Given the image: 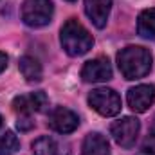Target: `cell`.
Here are the masks:
<instances>
[{"label": "cell", "mask_w": 155, "mask_h": 155, "mask_svg": "<svg viewBox=\"0 0 155 155\" xmlns=\"http://www.w3.org/2000/svg\"><path fill=\"white\" fill-rule=\"evenodd\" d=\"M152 52L139 45H128L117 52V67L124 79H141L152 71Z\"/></svg>", "instance_id": "6da1fadb"}, {"label": "cell", "mask_w": 155, "mask_h": 155, "mask_svg": "<svg viewBox=\"0 0 155 155\" xmlns=\"http://www.w3.org/2000/svg\"><path fill=\"white\" fill-rule=\"evenodd\" d=\"M60 41H61L63 51L69 56H83L94 45L92 35L78 22L76 18H69L63 24L61 33H60Z\"/></svg>", "instance_id": "7a4b0ae2"}, {"label": "cell", "mask_w": 155, "mask_h": 155, "mask_svg": "<svg viewBox=\"0 0 155 155\" xmlns=\"http://www.w3.org/2000/svg\"><path fill=\"white\" fill-rule=\"evenodd\" d=\"M52 0H25L22 5V20L29 27H43L52 20Z\"/></svg>", "instance_id": "3957f363"}, {"label": "cell", "mask_w": 155, "mask_h": 155, "mask_svg": "<svg viewBox=\"0 0 155 155\" xmlns=\"http://www.w3.org/2000/svg\"><path fill=\"white\" fill-rule=\"evenodd\" d=\"M88 105L103 117H114L121 112V97L112 88H94L88 94Z\"/></svg>", "instance_id": "277c9868"}, {"label": "cell", "mask_w": 155, "mask_h": 155, "mask_svg": "<svg viewBox=\"0 0 155 155\" xmlns=\"http://www.w3.org/2000/svg\"><path fill=\"white\" fill-rule=\"evenodd\" d=\"M139 130H141L139 119L128 116V117H123V119L116 121V123H112L110 135L114 137V141H116L121 148L130 150V148L135 146V141L139 137Z\"/></svg>", "instance_id": "5b68a950"}, {"label": "cell", "mask_w": 155, "mask_h": 155, "mask_svg": "<svg viewBox=\"0 0 155 155\" xmlns=\"http://www.w3.org/2000/svg\"><path fill=\"white\" fill-rule=\"evenodd\" d=\"M126 101H128V107L135 114L146 112L155 101V87L153 85H137L130 88L126 94Z\"/></svg>", "instance_id": "8992f818"}, {"label": "cell", "mask_w": 155, "mask_h": 155, "mask_svg": "<svg viewBox=\"0 0 155 155\" xmlns=\"http://www.w3.org/2000/svg\"><path fill=\"white\" fill-rule=\"evenodd\" d=\"M81 78L87 83H101V81H108L112 78V65L108 61V58L99 56L94 58L90 61H87L81 69Z\"/></svg>", "instance_id": "52a82bcc"}, {"label": "cell", "mask_w": 155, "mask_h": 155, "mask_svg": "<svg viewBox=\"0 0 155 155\" xmlns=\"http://www.w3.org/2000/svg\"><path fill=\"white\" fill-rule=\"evenodd\" d=\"M47 105H49V99H47L45 92H41V90L16 96L13 99V110L20 116H31L33 112H41Z\"/></svg>", "instance_id": "ba28073f"}, {"label": "cell", "mask_w": 155, "mask_h": 155, "mask_svg": "<svg viewBox=\"0 0 155 155\" xmlns=\"http://www.w3.org/2000/svg\"><path fill=\"white\" fill-rule=\"evenodd\" d=\"M78 124H79V117L65 107H56L49 114V126L58 134H71L78 128Z\"/></svg>", "instance_id": "9c48e42d"}, {"label": "cell", "mask_w": 155, "mask_h": 155, "mask_svg": "<svg viewBox=\"0 0 155 155\" xmlns=\"http://www.w3.org/2000/svg\"><path fill=\"white\" fill-rule=\"evenodd\" d=\"M110 9H112V0H85V13L97 29H103L107 25Z\"/></svg>", "instance_id": "30bf717a"}, {"label": "cell", "mask_w": 155, "mask_h": 155, "mask_svg": "<svg viewBox=\"0 0 155 155\" xmlns=\"http://www.w3.org/2000/svg\"><path fill=\"white\" fill-rule=\"evenodd\" d=\"M33 153L35 155H71L69 146L63 144L61 141L51 137V135H41L33 143Z\"/></svg>", "instance_id": "8fae6325"}, {"label": "cell", "mask_w": 155, "mask_h": 155, "mask_svg": "<svg viewBox=\"0 0 155 155\" xmlns=\"http://www.w3.org/2000/svg\"><path fill=\"white\" fill-rule=\"evenodd\" d=\"M83 155H110V144L99 132L87 134L83 141Z\"/></svg>", "instance_id": "7c38bea8"}, {"label": "cell", "mask_w": 155, "mask_h": 155, "mask_svg": "<svg viewBox=\"0 0 155 155\" xmlns=\"http://www.w3.org/2000/svg\"><path fill=\"white\" fill-rule=\"evenodd\" d=\"M18 67H20L22 76L25 78V81H29V83H38V81H41V76H43L41 65H40V61L35 56H22Z\"/></svg>", "instance_id": "4fadbf2b"}, {"label": "cell", "mask_w": 155, "mask_h": 155, "mask_svg": "<svg viewBox=\"0 0 155 155\" xmlns=\"http://www.w3.org/2000/svg\"><path fill=\"white\" fill-rule=\"evenodd\" d=\"M137 33L146 40L155 38V7L141 11L137 18Z\"/></svg>", "instance_id": "5bb4252c"}, {"label": "cell", "mask_w": 155, "mask_h": 155, "mask_svg": "<svg viewBox=\"0 0 155 155\" xmlns=\"http://www.w3.org/2000/svg\"><path fill=\"white\" fill-rule=\"evenodd\" d=\"M20 148V141L13 132H5L0 137V155H13Z\"/></svg>", "instance_id": "9a60e30c"}, {"label": "cell", "mask_w": 155, "mask_h": 155, "mask_svg": "<svg viewBox=\"0 0 155 155\" xmlns=\"http://www.w3.org/2000/svg\"><path fill=\"white\" fill-rule=\"evenodd\" d=\"M137 155H155V134H148V137L143 141Z\"/></svg>", "instance_id": "2e32d148"}, {"label": "cell", "mask_w": 155, "mask_h": 155, "mask_svg": "<svg viewBox=\"0 0 155 155\" xmlns=\"http://www.w3.org/2000/svg\"><path fill=\"white\" fill-rule=\"evenodd\" d=\"M16 126H18V130H22V132H27V130H31V128L35 126V121H31V119H29V116H24L22 119H18Z\"/></svg>", "instance_id": "e0dca14e"}, {"label": "cell", "mask_w": 155, "mask_h": 155, "mask_svg": "<svg viewBox=\"0 0 155 155\" xmlns=\"http://www.w3.org/2000/svg\"><path fill=\"white\" fill-rule=\"evenodd\" d=\"M5 67H7V56H5V52H0V74L4 72Z\"/></svg>", "instance_id": "ac0fdd59"}, {"label": "cell", "mask_w": 155, "mask_h": 155, "mask_svg": "<svg viewBox=\"0 0 155 155\" xmlns=\"http://www.w3.org/2000/svg\"><path fill=\"white\" fill-rule=\"evenodd\" d=\"M152 134H155V117H153V126H152Z\"/></svg>", "instance_id": "d6986e66"}, {"label": "cell", "mask_w": 155, "mask_h": 155, "mask_svg": "<svg viewBox=\"0 0 155 155\" xmlns=\"http://www.w3.org/2000/svg\"><path fill=\"white\" fill-rule=\"evenodd\" d=\"M0 128H2V116H0Z\"/></svg>", "instance_id": "ffe728a7"}, {"label": "cell", "mask_w": 155, "mask_h": 155, "mask_svg": "<svg viewBox=\"0 0 155 155\" xmlns=\"http://www.w3.org/2000/svg\"><path fill=\"white\" fill-rule=\"evenodd\" d=\"M69 2H74V0H69Z\"/></svg>", "instance_id": "44dd1931"}]
</instances>
